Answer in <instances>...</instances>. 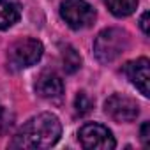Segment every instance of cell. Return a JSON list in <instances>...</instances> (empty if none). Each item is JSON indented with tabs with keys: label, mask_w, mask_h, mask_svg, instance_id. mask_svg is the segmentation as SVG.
<instances>
[{
	"label": "cell",
	"mask_w": 150,
	"mask_h": 150,
	"mask_svg": "<svg viewBox=\"0 0 150 150\" xmlns=\"http://www.w3.org/2000/svg\"><path fill=\"white\" fill-rule=\"evenodd\" d=\"M129 48V34L122 28L111 27L97 34L94 41V55L101 64H110L125 53Z\"/></svg>",
	"instance_id": "obj_2"
},
{
	"label": "cell",
	"mask_w": 150,
	"mask_h": 150,
	"mask_svg": "<svg viewBox=\"0 0 150 150\" xmlns=\"http://www.w3.org/2000/svg\"><path fill=\"white\" fill-rule=\"evenodd\" d=\"M44 53V46L41 41L27 37V39H20L16 42L11 44L9 48V64L14 69H23V67H30L34 64H37L41 60Z\"/></svg>",
	"instance_id": "obj_4"
},
{
	"label": "cell",
	"mask_w": 150,
	"mask_h": 150,
	"mask_svg": "<svg viewBox=\"0 0 150 150\" xmlns=\"http://www.w3.org/2000/svg\"><path fill=\"white\" fill-rule=\"evenodd\" d=\"M148 16H150V13L145 11L141 14V18H139V27H141V30H143L145 35H148Z\"/></svg>",
	"instance_id": "obj_14"
},
{
	"label": "cell",
	"mask_w": 150,
	"mask_h": 150,
	"mask_svg": "<svg viewBox=\"0 0 150 150\" xmlns=\"http://www.w3.org/2000/svg\"><path fill=\"white\" fill-rule=\"evenodd\" d=\"M62 67L65 74H74L81 67V57L72 46H65L62 50Z\"/></svg>",
	"instance_id": "obj_11"
},
{
	"label": "cell",
	"mask_w": 150,
	"mask_h": 150,
	"mask_svg": "<svg viewBox=\"0 0 150 150\" xmlns=\"http://www.w3.org/2000/svg\"><path fill=\"white\" fill-rule=\"evenodd\" d=\"M35 92L42 99H60L64 94V81L53 71H44L35 81Z\"/></svg>",
	"instance_id": "obj_8"
},
{
	"label": "cell",
	"mask_w": 150,
	"mask_h": 150,
	"mask_svg": "<svg viewBox=\"0 0 150 150\" xmlns=\"http://www.w3.org/2000/svg\"><path fill=\"white\" fill-rule=\"evenodd\" d=\"M150 62L148 58L141 57L138 60H132V62H127L124 65V74L127 76V80L145 96L148 97L150 92H148V81H150Z\"/></svg>",
	"instance_id": "obj_7"
},
{
	"label": "cell",
	"mask_w": 150,
	"mask_h": 150,
	"mask_svg": "<svg viewBox=\"0 0 150 150\" xmlns=\"http://www.w3.org/2000/svg\"><path fill=\"white\" fill-rule=\"evenodd\" d=\"M104 113L118 124L132 122L139 113V106L134 99H131L124 94H113L104 103Z\"/></svg>",
	"instance_id": "obj_6"
},
{
	"label": "cell",
	"mask_w": 150,
	"mask_h": 150,
	"mask_svg": "<svg viewBox=\"0 0 150 150\" xmlns=\"http://www.w3.org/2000/svg\"><path fill=\"white\" fill-rule=\"evenodd\" d=\"M106 7L117 18H125L136 11L138 0H106Z\"/></svg>",
	"instance_id": "obj_10"
},
{
	"label": "cell",
	"mask_w": 150,
	"mask_h": 150,
	"mask_svg": "<svg viewBox=\"0 0 150 150\" xmlns=\"http://www.w3.org/2000/svg\"><path fill=\"white\" fill-rule=\"evenodd\" d=\"M21 16V6L18 0H0V30L11 28Z\"/></svg>",
	"instance_id": "obj_9"
},
{
	"label": "cell",
	"mask_w": 150,
	"mask_h": 150,
	"mask_svg": "<svg viewBox=\"0 0 150 150\" xmlns=\"http://www.w3.org/2000/svg\"><path fill=\"white\" fill-rule=\"evenodd\" d=\"M92 108H94V101H92V97H90L87 92H83V90L78 92L76 99H74V110H76V115L83 117V115L90 113Z\"/></svg>",
	"instance_id": "obj_12"
},
{
	"label": "cell",
	"mask_w": 150,
	"mask_h": 150,
	"mask_svg": "<svg viewBox=\"0 0 150 150\" xmlns=\"http://www.w3.org/2000/svg\"><path fill=\"white\" fill-rule=\"evenodd\" d=\"M62 134V124L53 113H41L21 125L11 141V148H50Z\"/></svg>",
	"instance_id": "obj_1"
},
{
	"label": "cell",
	"mask_w": 150,
	"mask_h": 150,
	"mask_svg": "<svg viewBox=\"0 0 150 150\" xmlns=\"http://www.w3.org/2000/svg\"><path fill=\"white\" fill-rule=\"evenodd\" d=\"M78 139L83 148L87 150H113L117 141L111 131L101 124H85L78 131Z\"/></svg>",
	"instance_id": "obj_5"
},
{
	"label": "cell",
	"mask_w": 150,
	"mask_h": 150,
	"mask_svg": "<svg viewBox=\"0 0 150 150\" xmlns=\"http://www.w3.org/2000/svg\"><path fill=\"white\" fill-rule=\"evenodd\" d=\"M2 117H4V108H2V104H0V120H2Z\"/></svg>",
	"instance_id": "obj_15"
},
{
	"label": "cell",
	"mask_w": 150,
	"mask_h": 150,
	"mask_svg": "<svg viewBox=\"0 0 150 150\" xmlns=\"http://www.w3.org/2000/svg\"><path fill=\"white\" fill-rule=\"evenodd\" d=\"M62 20L74 30L88 28L96 20V9L85 0H62L60 2Z\"/></svg>",
	"instance_id": "obj_3"
},
{
	"label": "cell",
	"mask_w": 150,
	"mask_h": 150,
	"mask_svg": "<svg viewBox=\"0 0 150 150\" xmlns=\"http://www.w3.org/2000/svg\"><path fill=\"white\" fill-rule=\"evenodd\" d=\"M148 129H150V122H143L141 129H139V139L143 143V146H148L150 145V134H148Z\"/></svg>",
	"instance_id": "obj_13"
}]
</instances>
